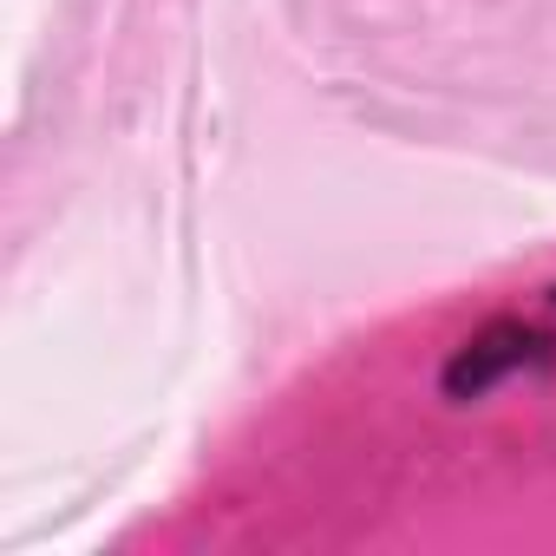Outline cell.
<instances>
[{
	"mask_svg": "<svg viewBox=\"0 0 556 556\" xmlns=\"http://www.w3.org/2000/svg\"><path fill=\"white\" fill-rule=\"evenodd\" d=\"M549 361V341L543 334H530L523 321H491L478 341H465V354L445 367V387L465 400V393H484L491 380H504V374H523V367H543Z\"/></svg>",
	"mask_w": 556,
	"mask_h": 556,
	"instance_id": "6da1fadb",
	"label": "cell"
}]
</instances>
